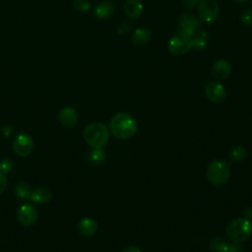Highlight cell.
<instances>
[{
    "mask_svg": "<svg viewBox=\"0 0 252 252\" xmlns=\"http://www.w3.org/2000/svg\"><path fill=\"white\" fill-rule=\"evenodd\" d=\"M111 134L119 140H128L132 138L138 129L135 118L126 112H118L114 114L109 122Z\"/></svg>",
    "mask_w": 252,
    "mask_h": 252,
    "instance_id": "cell-1",
    "label": "cell"
},
{
    "mask_svg": "<svg viewBox=\"0 0 252 252\" xmlns=\"http://www.w3.org/2000/svg\"><path fill=\"white\" fill-rule=\"evenodd\" d=\"M86 143L94 149H102L108 142L109 130L101 122H93L87 125L83 132Z\"/></svg>",
    "mask_w": 252,
    "mask_h": 252,
    "instance_id": "cell-2",
    "label": "cell"
},
{
    "mask_svg": "<svg viewBox=\"0 0 252 252\" xmlns=\"http://www.w3.org/2000/svg\"><path fill=\"white\" fill-rule=\"evenodd\" d=\"M225 233L232 242L242 243L251 236L252 223L244 217L234 219L226 225Z\"/></svg>",
    "mask_w": 252,
    "mask_h": 252,
    "instance_id": "cell-3",
    "label": "cell"
},
{
    "mask_svg": "<svg viewBox=\"0 0 252 252\" xmlns=\"http://www.w3.org/2000/svg\"><path fill=\"white\" fill-rule=\"evenodd\" d=\"M230 166L222 159L212 160L206 170V177L208 181L214 186L224 185L230 177Z\"/></svg>",
    "mask_w": 252,
    "mask_h": 252,
    "instance_id": "cell-4",
    "label": "cell"
},
{
    "mask_svg": "<svg viewBox=\"0 0 252 252\" xmlns=\"http://www.w3.org/2000/svg\"><path fill=\"white\" fill-rule=\"evenodd\" d=\"M192 48V36L179 32L175 33L168 41V50L171 54L182 56Z\"/></svg>",
    "mask_w": 252,
    "mask_h": 252,
    "instance_id": "cell-5",
    "label": "cell"
},
{
    "mask_svg": "<svg viewBox=\"0 0 252 252\" xmlns=\"http://www.w3.org/2000/svg\"><path fill=\"white\" fill-rule=\"evenodd\" d=\"M197 6L198 15L202 22L212 24L218 19L220 8L216 0H200Z\"/></svg>",
    "mask_w": 252,
    "mask_h": 252,
    "instance_id": "cell-6",
    "label": "cell"
},
{
    "mask_svg": "<svg viewBox=\"0 0 252 252\" xmlns=\"http://www.w3.org/2000/svg\"><path fill=\"white\" fill-rule=\"evenodd\" d=\"M13 151L19 157L25 158L31 155L33 150V140L29 134L20 133L16 136L12 143Z\"/></svg>",
    "mask_w": 252,
    "mask_h": 252,
    "instance_id": "cell-7",
    "label": "cell"
},
{
    "mask_svg": "<svg viewBox=\"0 0 252 252\" xmlns=\"http://www.w3.org/2000/svg\"><path fill=\"white\" fill-rule=\"evenodd\" d=\"M38 218L37 209L32 204H23L17 211L18 221L23 226H32L35 223Z\"/></svg>",
    "mask_w": 252,
    "mask_h": 252,
    "instance_id": "cell-8",
    "label": "cell"
},
{
    "mask_svg": "<svg viewBox=\"0 0 252 252\" xmlns=\"http://www.w3.org/2000/svg\"><path fill=\"white\" fill-rule=\"evenodd\" d=\"M205 94L207 98L214 103H220L226 97V90L225 88L219 83L218 81L210 82L206 86Z\"/></svg>",
    "mask_w": 252,
    "mask_h": 252,
    "instance_id": "cell-9",
    "label": "cell"
},
{
    "mask_svg": "<svg viewBox=\"0 0 252 252\" xmlns=\"http://www.w3.org/2000/svg\"><path fill=\"white\" fill-rule=\"evenodd\" d=\"M178 24H179L180 32H183L193 36L194 33L198 31L200 21L193 14L186 12L180 16Z\"/></svg>",
    "mask_w": 252,
    "mask_h": 252,
    "instance_id": "cell-10",
    "label": "cell"
},
{
    "mask_svg": "<svg viewBox=\"0 0 252 252\" xmlns=\"http://www.w3.org/2000/svg\"><path fill=\"white\" fill-rule=\"evenodd\" d=\"M211 73L217 81L225 80L231 73V65L225 59H218L213 63Z\"/></svg>",
    "mask_w": 252,
    "mask_h": 252,
    "instance_id": "cell-11",
    "label": "cell"
},
{
    "mask_svg": "<svg viewBox=\"0 0 252 252\" xmlns=\"http://www.w3.org/2000/svg\"><path fill=\"white\" fill-rule=\"evenodd\" d=\"M58 120L64 128H72L77 124L78 113L75 108L71 106H65L59 111Z\"/></svg>",
    "mask_w": 252,
    "mask_h": 252,
    "instance_id": "cell-12",
    "label": "cell"
},
{
    "mask_svg": "<svg viewBox=\"0 0 252 252\" xmlns=\"http://www.w3.org/2000/svg\"><path fill=\"white\" fill-rule=\"evenodd\" d=\"M114 13V5L110 1H102L99 2L94 10V14L95 18L99 20L109 19Z\"/></svg>",
    "mask_w": 252,
    "mask_h": 252,
    "instance_id": "cell-13",
    "label": "cell"
},
{
    "mask_svg": "<svg viewBox=\"0 0 252 252\" xmlns=\"http://www.w3.org/2000/svg\"><path fill=\"white\" fill-rule=\"evenodd\" d=\"M97 230V222L92 218H84L78 222V231L84 236H92Z\"/></svg>",
    "mask_w": 252,
    "mask_h": 252,
    "instance_id": "cell-14",
    "label": "cell"
},
{
    "mask_svg": "<svg viewBox=\"0 0 252 252\" xmlns=\"http://www.w3.org/2000/svg\"><path fill=\"white\" fill-rule=\"evenodd\" d=\"M124 12L127 17L136 20L143 14V4L140 0H127L124 5Z\"/></svg>",
    "mask_w": 252,
    "mask_h": 252,
    "instance_id": "cell-15",
    "label": "cell"
},
{
    "mask_svg": "<svg viewBox=\"0 0 252 252\" xmlns=\"http://www.w3.org/2000/svg\"><path fill=\"white\" fill-rule=\"evenodd\" d=\"M152 32L147 28H139L135 30V32L132 33L131 40L132 42L137 45L141 46L146 43H148L152 39Z\"/></svg>",
    "mask_w": 252,
    "mask_h": 252,
    "instance_id": "cell-16",
    "label": "cell"
},
{
    "mask_svg": "<svg viewBox=\"0 0 252 252\" xmlns=\"http://www.w3.org/2000/svg\"><path fill=\"white\" fill-rule=\"evenodd\" d=\"M52 198V193L48 188L45 187H39L34 190H32L31 200L33 203L39 204V205H44L50 202Z\"/></svg>",
    "mask_w": 252,
    "mask_h": 252,
    "instance_id": "cell-17",
    "label": "cell"
},
{
    "mask_svg": "<svg viewBox=\"0 0 252 252\" xmlns=\"http://www.w3.org/2000/svg\"><path fill=\"white\" fill-rule=\"evenodd\" d=\"M209 35L205 30L197 31L192 36V47L197 50H202L208 45Z\"/></svg>",
    "mask_w": 252,
    "mask_h": 252,
    "instance_id": "cell-18",
    "label": "cell"
},
{
    "mask_svg": "<svg viewBox=\"0 0 252 252\" xmlns=\"http://www.w3.org/2000/svg\"><path fill=\"white\" fill-rule=\"evenodd\" d=\"M32 188L26 182L24 181H20L16 184L15 186V193L16 195L21 198V199H25V200H31V196L32 193Z\"/></svg>",
    "mask_w": 252,
    "mask_h": 252,
    "instance_id": "cell-19",
    "label": "cell"
},
{
    "mask_svg": "<svg viewBox=\"0 0 252 252\" xmlns=\"http://www.w3.org/2000/svg\"><path fill=\"white\" fill-rule=\"evenodd\" d=\"M209 245L212 252H227V249L229 246L227 242L220 236L213 237Z\"/></svg>",
    "mask_w": 252,
    "mask_h": 252,
    "instance_id": "cell-20",
    "label": "cell"
},
{
    "mask_svg": "<svg viewBox=\"0 0 252 252\" xmlns=\"http://www.w3.org/2000/svg\"><path fill=\"white\" fill-rule=\"evenodd\" d=\"M229 159L234 162H239L243 160L246 157V150L241 145H236L232 147L229 151Z\"/></svg>",
    "mask_w": 252,
    "mask_h": 252,
    "instance_id": "cell-21",
    "label": "cell"
},
{
    "mask_svg": "<svg viewBox=\"0 0 252 252\" xmlns=\"http://www.w3.org/2000/svg\"><path fill=\"white\" fill-rule=\"evenodd\" d=\"M90 160L94 163V164H101L104 162L105 160V153L102 149H94L91 153H90Z\"/></svg>",
    "mask_w": 252,
    "mask_h": 252,
    "instance_id": "cell-22",
    "label": "cell"
},
{
    "mask_svg": "<svg viewBox=\"0 0 252 252\" xmlns=\"http://www.w3.org/2000/svg\"><path fill=\"white\" fill-rule=\"evenodd\" d=\"M73 6L75 10L79 12H87L91 8V4L88 0H74Z\"/></svg>",
    "mask_w": 252,
    "mask_h": 252,
    "instance_id": "cell-23",
    "label": "cell"
},
{
    "mask_svg": "<svg viewBox=\"0 0 252 252\" xmlns=\"http://www.w3.org/2000/svg\"><path fill=\"white\" fill-rule=\"evenodd\" d=\"M240 22L243 26H251L252 25V10H245L240 15Z\"/></svg>",
    "mask_w": 252,
    "mask_h": 252,
    "instance_id": "cell-24",
    "label": "cell"
},
{
    "mask_svg": "<svg viewBox=\"0 0 252 252\" xmlns=\"http://www.w3.org/2000/svg\"><path fill=\"white\" fill-rule=\"evenodd\" d=\"M13 169V162L10 159H3L0 161V172L7 174Z\"/></svg>",
    "mask_w": 252,
    "mask_h": 252,
    "instance_id": "cell-25",
    "label": "cell"
},
{
    "mask_svg": "<svg viewBox=\"0 0 252 252\" xmlns=\"http://www.w3.org/2000/svg\"><path fill=\"white\" fill-rule=\"evenodd\" d=\"M8 185V179L6 177V175L2 172H0V194H2Z\"/></svg>",
    "mask_w": 252,
    "mask_h": 252,
    "instance_id": "cell-26",
    "label": "cell"
},
{
    "mask_svg": "<svg viewBox=\"0 0 252 252\" xmlns=\"http://www.w3.org/2000/svg\"><path fill=\"white\" fill-rule=\"evenodd\" d=\"M130 29H131V26H129V23L128 22H123L118 27V33L119 34H125L129 32Z\"/></svg>",
    "mask_w": 252,
    "mask_h": 252,
    "instance_id": "cell-27",
    "label": "cell"
},
{
    "mask_svg": "<svg viewBox=\"0 0 252 252\" xmlns=\"http://www.w3.org/2000/svg\"><path fill=\"white\" fill-rule=\"evenodd\" d=\"M227 252H244L243 247L239 245V243H233L228 246Z\"/></svg>",
    "mask_w": 252,
    "mask_h": 252,
    "instance_id": "cell-28",
    "label": "cell"
},
{
    "mask_svg": "<svg viewBox=\"0 0 252 252\" xmlns=\"http://www.w3.org/2000/svg\"><path fill=\"white\" fill-rule=\"evenodd\" d=\"M183 2V5L186 7V8H193L195 6L198 5V3L200 2V0H182Z\"/></svg>",
    "mask_w": 252,
    "mask_h": 252,
    "instance_id": "cell-29",
    "label": "cell"
},
{
    "mask_svg": "<svg viewBox=\"0 0 252 252\" xmlns=\"http://www.w3.org/2000/svg\"><path fill=\"white\" fill-rule=\"evenodd\" d=\"M242 215L244 218H246L247 220L252 221V208H245L242 212Z\"/></svg>",
    "mask_w": 252,
    "mask_h": 252,
    "instance_id": "cell-30",
    "label": "cell"
},
{
    "mask_svg": "<svg viewBox=\"0 0 252 252\" xmlns=\"http://www.w3.org/2000/svg\"><path fill=\"white\" fill-rule=\"evenodd\" d=\"M12 131H13V130H12V128H11L10 126H5L4 128L1 129L0 133H1V135H2L3 137H8V136L11 135Z\"/></svg>",
    "mask_w": 252,
    "mask_h": 252,
    "instance_id": "cell-31",
    "label": "cell"
},
{
    "mask_svg": "<svg viewBox=\"0 0 252 252\" xmlns=\"http://www.w3.org/2000/svg\"><path fill=\"white\" fill-rule=\"evenodd\" d=\"M121 252H142V251L137 246H128L125 249H123Z\"/></svg>",
    "mask_w": 252,
    "mask_h": 252,
    "instance_id": "cell-32",
    "label": "cell"
},
{
    "mask_svg": "<svg viewBox=\"0 0 252 252\" xmlns=\"http://www.w3.org/2000/svg\"><path fill=\"white\" fill-rule=\"evenodd\" d=\"M235 2H238V3H244V2H246L247 0H234Z\"/></svg>",
    "mask_w": 252,
    "mask_h": 252,
    "instance_id": "cell-33",
    "label": "cell"
}]
</instances>
